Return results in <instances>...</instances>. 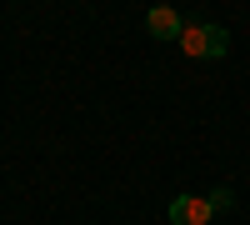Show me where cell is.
Masks as SVG:
<instances>
[{"mask_svg":"<svg viewBox=\"0 0 250 225\" xmlns=\"http://www.w3.org/2000/svg\"><path fill=\"white\" fill-rule=\"evenodd\" d=\"M180 50L195 60H225L230 55V30L225 25H185L180 30Z\"/></svg>","mask_w":250,"mask_h":225,"instance_id":"obj_1","label":"cell"},{"mask_svg":"<svg viewBox=\"0 0 250 225\" xmlns=\"http://www.w3.org/2000/svg\"><path fill=\"white\" fill-rule=\"evenodd\" d=\"M215 205L210 195H175L170 200V225H210Z\"/></svg>","mask_w":250,"mask_h":225,"instance_id":"obj_2","label":"cell"},{"mask_svg":"<svg viewBox=\"0 0 250 225\" xmlns=\"http://www.w3.org/2000/svg\"><path fill=\"white\" fill-rule=\"evenodd\" d=\"M145 25H150V35L155 40H180V30H185V20L170 10V5H155L150 15H145Z\"/></svg>","mask_w":250,"mask_h":225,"instance_id":"obj_3","label":"cell"},{"mask_svg":"<svg viewBox=\"0 0 250 225\" xmlns=\"http://www.w3.org/2000/svg\"><path fill=\"white\" fill-rule=\"evenodd\" d=\"M210 205H215V215H220V210H230V205H235V195H230V190H215V195H210Z\"/></svg>","mask_w":250,"mask_h":225,"instance_id":"obj_4","label":"cell"}]
</instances>
